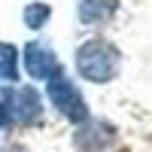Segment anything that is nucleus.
<instances>
[{
  "instance_id": "7ed1b4c3",
  "label": "nucleus",
  "mask_w": 152,
  "mask_h": 152,
  "mask_svg": "<svg viewBox=\"0 0 152 152\" xmlns=\"http://www.w3.org/2000/svg\"><path fill=\"white\" fill-rule=\"evenodd\" d=\"M46 94H49V100H52V107H55L67 122L82 125L85 119H91V113H88V104H85V97H82V91H79V85H76L67 73L52 76L49 85H46Z\"/></svg>"
},
{
  "instance_id": "1a4fd4ad",
  "label": "nucleus",
  "mask_w": 152,
  "mask_h": 152,
  "mask_svg": "<svg viewBox=\"0 0 152 152\" xmlns=\"http://www.w3.org/2000/svg\"><path fill=\"white\" fill-rule=\"evenodd\" d=\"M0 152H28L24 146H0Z\"/></svg>"
},
{
  "instance_id": "f257e3e1",
  "label": "nucleus",
  "mask_w": 152,
  "mask_h": 152,
  "mask_svg": "<svg viewBox=\"0 0 152 152\" xmlns=\"http://www.w3.org/2000/svg\"><path fill=\"white\" fill-rule=\"evenodd\" d=\"M76 70L85 82L91 85H107L119 76L122 70V49L104 40V37H94V40H85L76 49Z\"/></svg>"
},
{
  "instance_id": "f03ea898",
  "label": "nucleus",
  "mask_w": 152,
  "mask_h": 152,
  "mask_svg": "<svg viewBox=\"0 0 152 152\" xmlns=\"http://www.w3.org/2000/svg\"><path fill=\"white\" fill-rule=\"evenodd\" d=\"M43 97L34 85H6L0 91V131L34 128L43 122Z\"/></svg>"
},
{
  "instance_id": "39448f33",
  "label": "nucleus",
  "mask_w": 152,
  "mask_h": 152,
  "mask_svg": "<svg viewBox=\"0 0 152 152\" xmlns=\"http://www.w3.org/2000/svg\"><path fill=\"white\" fill-rule=\"evenodd\" d=\"M116 143V128L107 119H85L82 125H76L73 131V146L79 152H107Z\"/></svg>"
},
{
  "instance_id": "423d86ee",
  "label": "nucleus",
  "mask_w": 152,
  "mask_h": 152,
  "mask_svg": "<svg viewBox=\"0 0 152 152\" xmlns=\"http://www.w3.org/2000/svg\"><path fill=\"white\" fill-rule=\"evenodd\" d=\"M119 12V0H79L76 6V15H79L82 24L88 28H104L116 18Z\"/></svg>"
},
{
  "instance_id": "0eeeda50",
  "label": "nucleus",
  "mask_w": 152,
  "mask_h": 152,
  "mask_svg": "<svg viewBox=\"0 0 152 152\" xmlns=\"http://www.w3.org/2000/svg\"><path fill=\"white\" fill-rule=\"evenodd\" d=\"M18 49L12 43H0V79L18 85Z\"/></svg>"
},
{
  "instance_id": "20e7f679",
  "label": "nucleus",
  "mask_w": 152,
  "mask_h": 152,
  "mask_svg": "<svg viewBox=\"0 0 152 152\" xmlns=\"http://www.w3.org/2000/svg\"><path fill=\"white\" fill-rule=\"evenodd\" d=\"M21 58H24V70H28V76L37 79V82H49L52 76L64 73V70H61L58 55L52 52V46L43 43V40H31L28 46H24Z\"/></svg>"
},
{
  "instance_id": "6e6552de",
  "label": "nucleus",
  "mask_w": 152,
  "mask_h": 152,
  "mask_svg": "<svg viewBox=\"0 0 152 152\" xmlns=\"http://www.w3.org/2000/svg\"><path fill=\"white\" fill-rule=\"evenodd\" d=\"M49 18H52V6H49V3H31V6H24V24H28L31 31L46 28Z\"/></svg>"
}]
</instances>
